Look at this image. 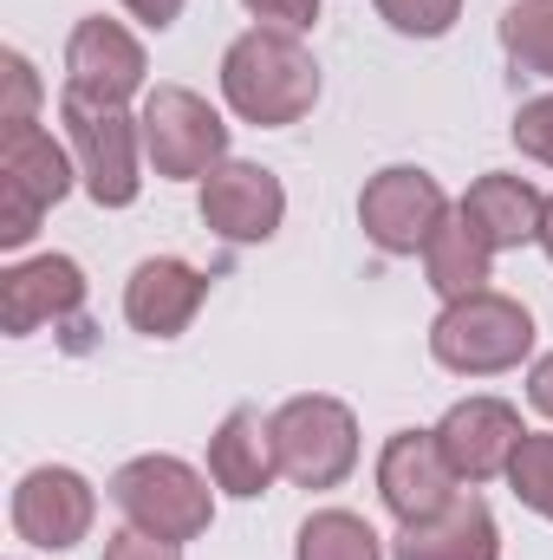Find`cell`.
<instances>
[{
  "label": "cell",
  "instance_id": "6da1fadb",
  "mask_svg": "<svg viewBox=\"0 0 553 560\" xmlns=\"http://www.w3.org/2000/svg\"><path fill=\"white\" fill-rule=\"evenodd\" d=\"M222 98L242 125L255 131H286L319 105V66L299 46V33L248 26L222 52Z\"/></svg>",
  "mask_w": 553,
  "mask_h": 560
},
{
  "label": "cell",
  "instance_id": "7a4b0ae2",
  "mask_svg": "<svg viewBox=\"0 0 553 560\" xmlns=\"http://www.w3.org/2000/svg\"><path fill=\"white\" fill-rule=\"evenodd\" d=\"M534 352V313L495 287L482 293H462V300H443L436 326H430V359L456 378H495V372H515L521 359Z\"/></svg>",
  "mask_w": 553,
  "mask_h": 560
},
{
  "label": "cell",
  "instance_id": "3957f363",
  "mask_svg": "<svg viewBox=\"0 0 553 560\" xmlns=\"http://www.w3.org/2000/svg\"><path fill=\"white\" fill-rule=\"evenodd\" d=\"M111 502L118 515L138 528V535H156V541H202L209 522H215V495H209V476L189 469L183 456H131L118 476H111Z\"/></svg>",
  "mask_w": 553,
  "mask_h": 560
},
{
  "label": "cell",
  "instance_id": "277c9868",
  "mask_svg": "<svg viewBox=\"0 0 553 560\" xmlns=\"http://www.w3.org/2000/svg\"><path fill=\"white\" fill-rule=\"evenodd\" d=\"M79 156L52 138L46 125H13L0 131V248H26L46 222L52 202L72 196Z\"/></svg>",
  "mask_w": 553,
  "mask_h": 560
},
{
  "label": "cell",
  "instance_id": "5b68a950",
  "mask_svg": "<svg viewBox=\"0 0 553 560\" xmlns=\"http://www.w3.org/2000/svg\"><path fill=\"white\" fill-rule=\"evenodd\" d=\"M274 456L293 489H339L358 469V418L326 392H299L274 411Z\"/></svg>",
  "mask_w": 553,
  "mask_h": 560
},
{
  "label": "cell",
  "instance_id": "8992f818",
  "mask_svg": "<svg viewBox=\"0 0 553 560\" xmlns=\"http://www.w3.org/2000/svg\"><path fill=\"white\" fill-rule=\"evenodd\" d=\"M138 131H143L150 170L169 176V183H202L215 163H228V125H222V112L202 92H189V85L143 92Z\"/></svg>",
  "mask_w": 553,
  "mask_h": 560
},
{
  "label": "cell",
  "instance_id": "52a82bcc",
  "mask_svg": "<svg viewBox=\"0 0 553 560\" xmlns=\"http://www.w3.org/2000/svg\"><path fill=\"white\" fill-rule=\"evenodd\" d=\"M59 125L72 138L79 156V183L98 209H131L143 189L138 156H143V131L125 105H85V98H59Z\"/></svg>",
  "mask_w": 553,
  "mask_h": 560
},
{
  "label": "cell",
  "instance_id": "ba28073f",
  "mask_svg": "<svg viewBox=\"0 0 553 560\" xmlns=\"http://www.w3.org/2000/svg\"><path fill=\"white\" fill-rule=\"evenodd\" d=\"M449 209L456 202L443 196V183L416 163H391L358 189V229L378 255H423L430 235L449 222Z\"/></svg>",
  "mask_w": 553,
  "mask_h": 560
},
{
  "label": "cell",
  "instance_id": "9c48e42d",
  "mask_svg": "<svg viewBox=\"0 0 553 560\" xmlns=\"http://www.w3.org/2000/svg\"><path fill=\"white\" fill-rule=\"evenodd\" d=\"M98 522V489L66 469V463H39L13 482V535L39 555H66L92 535Z\"/></svg>",
  "mask_w": 553,
  "mask_h": 560
},
{
  "label": "cell",
  "instance_id": "30bf717a",
  "mask_svg": "<svg viewBox=\"0 0 553 560\" xmlns=\"http://www.w3.org/2000/svg\"><path fill=\"white\" fill-rule=\"evenodd\" d=\"M196 209H202V222H209L222 242L255 248V242H274V229L286 222V189H280V176L268 163L228 156V163H215V170L202 176Z\"/></svg>",
  "mask_w": 553,
  "mask_h": 560
},
{
  "label": "cell",
  "instance_id": "8fae6325",
  "mask_svg": "<svg viewBox=\"0 0 553 560\" xmlns=\"http://www.w3.org/2000/svg\"><path fill=\"white\" fill-rule=\"evenodd\" d=\"M143 59L138 33H125L118 20L105 13H85L66 39V98H85V105H131L143 92Z\"/></svg>",
  "mask_w": 553,
  "mask_h": 560
},
{
  "label": "cell",
  "instance_id": "7c38bea8",
  "mask_svg": "<svg viewBox=\"0 0 553 560\" xmlns=\"http://www.w3.org/2000/svg\"><path fill=\"white\" fill-rule=\"evenodd\" d=\"M378 495L398 522H430L462 495V476L449 469L436 430H398L378 450Z\"/></svg>",
  "mask_w": 553,
  "mask_h": 560
},
{
  "label": "cell",
  "instance_id": "4fadbf2b",
  "mask_svg": "<svg viewBox=\"0 0 553 560\" xmlns=\"http://www.w3.org/2000/svg\"><path fill=\"white\" fill-rule=\"evenodd\" d=\"M521 436H528V430H521V411H515L508 398H462V405H449L443 423H436V443H443V456H449V469H456L462 482H495V476H508Z\"/></svg>",
  "mask_w": 553,
  "mask_h": 560
},
{
  "label": "cell",
  "instance_id": "5bb4252c",
  "mask_svg": "<svg viewBox=\"0 0 553 560\" xmlns=\"http://www.w3.org/2000/svg\"><path fill=\"white\" fill-rule=\"evenodd\" d=\"M79 306H85V268L72 255H33L0 275V332L7 339L79 319Z\"/></svg>",
  "mask_w": 553,
  "mask_h": 560
},
{
  "label": "cell",
  "instance_id": "9a60e30c",
  "mask_svg": "<svg viewBox=\"0 0 553 560\" xmlns=\"http://www.w3.org/2000/svg\"><path fill=\"white\" fill-rule=\"evenodd\" d=\"M202 300H209V275L189 268V261H176V255H150L125 280V319H131V332H143V339L189 332V319L202 313Z\"/></svg>",
  "mask_w": 553,
  "mask_h": 560
},
{
  "label": "cell",
  "instance_id": "2e32d148",
  "mask_svg": "<svg viewBox=\"0 0 553 560\" xmlns=\"http://www.w3.org/2000/svg\"><path fill=\"white\" fill-rule=\"evenodd\" d=\"M391 560H502V528L482 495H456L430 522H398Z\"/></svg>",
  "mask_w": 553,
  "mask_h": 560
},
{
  "label": "cell",
  "instance_id": "e0dca14e",
  "mask_svg": "<svg viewBox=\"0 0 553 560\" xmlns=\"http://www.w3.org/2000/svg\"><path fill=\"white\" fill-rule=\"evenodd\" d=\"M274 476H280L274 418H261L255 405H235L228 418L215 423V436H209V482L242 495V502H255V495L274 489Z\"/></svg>",
  "mask_w": 553,
  "mask_h": 560
},
{
  "label": "cell",
  "instance_id": "ac0fdd59",
  "mask_svg": "<svg viewBox=\"0 0 553 560\" xmlns=\"http://www.w3.org/2000/svg\"><path fill=\"white\" fill-rule=\"evenodd\" d=\"M456 209H462V222H469L495 255H502V248H528V242H541L548 196H541L528 176L489 170V176H475V183H469V196H462Z\"/></svg>",
  "mask_w": 553,
  "mask_h": 560
},
{
  "label": "cell",
  "instance_id": "d6986e66",
  "mask_svg": "<svg viewBox=\"0 0 553 560\" xmlns=\"http://www.w3.org/2000/svg\"><path fill=\"white\" fill-rule=\"evenodd\" d=\"M489 268H495V248L462 222V209H449V222L430 235L423 248V275L443 300H462V293H482L489 287Z\"/></svg>",
  "mask_w": 553,
  "mask_h": 560
},
{
  "label": "cell",
  "instance_id": "ffe728a7",
  "mask_svg": "<svg viewBox=\"0 0 553 560\" xmlns=\"http://www.w3.org/2000/svg\"><path fill=\"white\" fill-rule=\"evenodd\" d=\"M293 560H385V541L365 515L352 509H319L299 522V541H293Z\"/></svg>",
  "mask_w": 553,
  "mask_h": 560
},
{
  "label": "cell",
  "instance_id": "44dd1931",
  "mask_svg": "<svg viewBox=\"0 0 553 560\" xmlns=\"http://www.w3.org/2000/svg\"><path fill=\"white\" fill-rule=\"evenodd\" d=\"M502 52L521 79H553V0H515L502 13Z\"/></svg>",
  "mask_w": 553,
  "mask_h": 560
},
{
  "label": "cell",
  "instance_id": "7402d4cb",
  "mask_svg": "<svg viewBox=\"0 0 553 560\" xmlns=\"http://www.w3.org/2000/svg\"><path fill=\"white\" fill-rule=\"evenodd\" d=\"M508 489H515L521 509H534V515L553 522V430H528L521 436V450L508 463Z\"/></svg>",
  "mask_w": 553,
  "mask_h": 560
},
{
  "label": "cell",
  "instance_id": "603a6c76",
  "mask_svg": "<svg viewBox=\"0 0 553 560\" xmlns=\"http://www.w3.org/2000/svg\"><path fill=\"white\" fill-rule=\"evenodd\" d=\"M456 13H462V0H378V20L411 39H443L456 26Z\"/></svg>",
  "mask_w": 553,
  "mask_h": 560
},
{
  "label": "cell",
  "instance_id": "cb8c5ba5",
  "mask_svg": "<svg viewBox=\"0 0 553 560\" xmlns=\"http://www.w3.org/2000/svg\"><path fill=\"white\" fill-rule=\"evenodd\" d=\"M0 79H7V98H0V131L33 125V112H39V72H33V59L7 46V52H0Z\"/></svg>",
  "mask_w": 553,
  "mask_h": 560
},
{
  "label": "cell",
  "instance_id": "d4e9b609",
  "mask_svg": "<svg viewBox=\"0 0 553 560\" xmlns=\"http://www.w3.org/2000/svg\"><path fill=\"white\" fill-rule=\"evenodd\" d=\"M508 138H515V150H521V156H534V163H548V170H553V92L528 98V105L515 112Z\"/></svg>",
  "mask_w": 553,
  "mask_h": 560
},
{
  "label": "cell",
  "instance_id": "484cf974",
  "mask_svg": "<svg viewBox=\"0 0 553 560\" xmlns=\"http://www.w3.org/2000/svg\"><path fill=\"white\" fill-rule=\"evenodd\" d=\"M255 13V26H274V33H313L319 26V0H242Z\"/></svg>",
  "mask_w": 553,
  "mask_h": 560
},
{
  "label": "cell",
  "instance_id": "4316f807",
  "mask_svg": "<svg viewBox=\"0 0 553 560\" xmlns=\"http://www.w3.org/2000/svg\"><path fill=\"white\" fill-rule=\"evenodd\" d=\"M105 560H183L176 541H156V535H138V528H125V535H111L105 541Z\"/></svg>",
  "mask_w": 553,
  "mask_h": 560
},
{
  "label": "cell",
  "instance_id": "83f0119b",
  "mask_svg": "<svg viewBox=\"0 0 553 560\" xmlns=\"http://www.w3.org/2000/svg\"><path fill=\"white\" fill-rule=\"evenodd\" d=\"M125 13H138L150 33H163V26H176V13H183V0H125Z\"/></svg>",
  "mask_w": 553,
  "mask_h": 560
},
{
  "label": "cell",
  "instance_id": "f1b7e54d",
  "mask_svg": "<svg viewBox=\"0 0 553 560\" xmlns=\"http://www.w3.org/2000/svg\"><path fill=\"white\" fill-rule=\"evenodd\" d=\"M528 405H534L541 418H553V352L534 359V372H528Z\"/></svg>",
  "mask_w": 553,
  "mask_h": 560
},
{
  "label": "cell",
  "instance_id": "f546056e",
  "mask_svg": "<svg viewBox=\"0 0 553 560\" xmlns=\"http://www.w3.org/2000/svg\"><path fill=\"white\" fill-rule=\"evenodd\" d=\"M541 248H548V261H553V196H548V215H541Z\"/></svg>",
  "mask_w": 553,
  "mask_h": 560
}]
</instances>
